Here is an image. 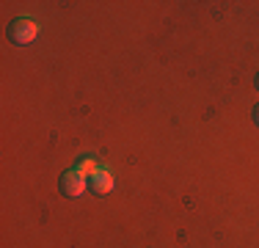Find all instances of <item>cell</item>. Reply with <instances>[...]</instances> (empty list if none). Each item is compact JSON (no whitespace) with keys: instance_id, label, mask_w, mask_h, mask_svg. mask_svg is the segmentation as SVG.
Wrapping results in <instances>:
<instances>
[{"instance_id":"obj_1","label":"cell","mask_w":259,"mask_h":248,"mask_svg":"<svg viewBox=\"0 0 259 248\" xmlns=\"http://www.w3.org/2000/svg\"><path fill=\"white\" fill-rule=\"evenodd\" d=\"M39 22L33 20V17H17L14 22L9 25V42L17 47H28L36 42V36H39Z\"/></svg>"},{"instance_id":"obj_2","label":"cell","mask_w":259,"mask_h":248,"mask_svg":"<svg viewBox=\"0 0 259 248\" xmlns=\"http://www.w3.org/2000/svg\"><path fill=\"white\" fill-rule=\"evenodd\" d=\"M85 190H89V179H85L83 174H77L75 169L61 174V193H64V196L77 198V196H83Z\"/></svg>"},{"instance_id":"obj_3","label":"cell","mask_w":259,"mask_h":248,"mask_svg":"<svg viewBox=\"0 0 259 248\" xmlns=\"http://www.w3.org/2000/svg\"><path fill=\"white\" fill-rule=\"evenodd\" d=\"M113 188H116L113 171H110V169H102V166H100V171H97L94 177L89 179V190H91L94 196H108Z\"/></svg>"},{"instance_id":"obj_4","label":"cell","mask_w":259,"mask_h":248,"mask_svg":"<svg viewBox=\"0 0 259 248\" xmlns=\"http://www.w3.org/2000/svg\"><path fill=\"white\" fill-rule=\"evenodd\" d=\"M75 171H77V174H83L85 179H91L97 171H100V163H97L94 157H80V160H77V166H75Z\"/></svg>"},{"instance_id":"obj_5","label":"cell","mask_w":259,"mask_h":248,"mask_svg":"<svg viewBox=\"0 0 259 248\" xmlns=\"http://www.w3.org/2000/svg\"><path fill=\"white\" fill-rule=\"evenodd\" d=\"M254 124L259 127V105H256V110H254Z\"/></svg>"},{"instance_id":"obj_6","label":"cell","mask_w":259,"mask_h":248,"mask_svg":"<svg viewBox=\"0 0 259 248\" xmlns=\"http://www.w3.org/2000/svg\"><path fill=\"white\" fill-rule=\"evenodd\" d=\"M256 89H259V74H256Z\"/></svg>"}]
</instances>
